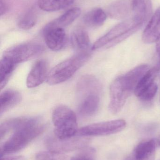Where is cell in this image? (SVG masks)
<instances>
[{"label": "cell", "mask_w": 160, "mask_h": 160, "mask_svg": "<svg viewBox=\"0 0 160 160\" xmlns=\"http://www.w3.org/2000/svg\"><path fill=\"white\" fill-rule=\"evenodd\" d=\"M1 160H25V158L23 156H18L1 158Z\"/></svg>", "instance_id": "obj_28"}, {"label": "cell", "mask_w": 160, "mask_h": 160, "mask_svg": "<svg viewBox=\"0 0 160 160\" xmlns=\"http://www.w3.org/2000/svg\"><path fill=\"white\" fill-rule=\"evenodd\" d=\"M37 21L36 14L34 10L31 9L21 17L18 22V26L23 30H30L35 26Z\"/></svg>", "instance_id": "obj_22"}, {"label": "cell", "mask_w": 160, "mask_h": 160, "mask_svg": "<svg viewBox=\"0 0 160 160\" xmlns=\"http://www.w3.org/2000/svg\"><path fill=\"white\" fill-rule=\"evenodd\" d=\"M155 155L145 158H135L132 156L130 160H155Z\"/></svg>", "instance_id": "obj_29"}, {"label": "cell", "mask_w": 160, "mask_h": 160, "mask_svg": "<svg viewBox=\"0 0 160 160\" xmlns=\"http://www.w3.org/2000/svg\"><path fill=\"white\" fill-rule=\"evenodd\" d=\"M107 15L101 8H96L87 12L83 18L84 22L89 27L101 26L106 21Z\"/></svg>", "instance_id": "obj_18"}, {"label": "cell", "mask_w": 160, "mask_h": 160, "mask_svg": "<svg viewBox=\"0 0 160 160\" xmlns=\"http://www.w3.org/2000/svg\"><path fill=\"white\" fill-rule=\"evenodd\" d=\"M21 100V95L16 90L8 89L2 92L0 96L1 115L18 105Z\"/></svg>", "instance_id": "obj_16"}, {"label": "cell", "mask_w": 160, "mask_h": 160, "mask_svg": "<svg viewBox=\"0 0 160 160\" xmlns=\"http://www.w3.org/2000/svg\"><path fill=\"white\" fill-rule=\"evenodd\" d=\"M132 93L123 83L120 77L114 80L110 87V112L114 114L119 113Z\"/></svg>", "instance_id": "obj_9"}, {"label": "cell", "mask_w": 160, "mask_h": 160, "mask_svg": "<svg viewBox=\"0 0 160 160\" xmlns=\"http://www.w3.org/2000/svg\"><path fill=\"white\" fill-rule=\"evenodd\" d=\"M44 40L48 48L58 51L64 48L67 41L66 33L64 28L49 23L43 30Z\"/></svg>", "instance_id": "obj_10"}, {"label": "cell", "mask_w": 160, "mask_h": 160, "mask_svg": "<svg viewBox=\"0 0 160 160\" xmlns=\"http://www.w3.org/2000/svg\"><path fill=\"white\" fill-rule=\"evenodd\" d=\"M132 17L144 24L152 17L151 0H132L131 3Z\"/></svg>", "instance_id": "obj_13"}, {"label": "cell", "mask_w": 160, "mask_h": 160, "mask_svg": "<svg viewBox=\"0 0 160 160\" xmlns=\"http://www.w3.org/2000/svg\"><path fill=\"white\" fill-rule=\"evenodd\" d=\"M70 160H96L95 149L86 147L80 149Z\"/></svg>", "instance_id": "obj_25"}, {"label": "cell", "mask_w": 160, "mask_h": 160, "mask_svg": "<svg viewBox=\"0 0 160 160\" xmlns=\"http://www.w3.org/2000/svg\"><path fill=\"white\" fill-rule=\"evenodd\" d=\"M44 51L42 45L35 42H28L13 46L5 51L2 58L17 65L28 61Z\"/></svg>", "instance_id": "obj_6"}, {"label": "cell", "mask_w": 160, "mask_h": 160, "mask_svg": "<svg viewBox=\"0 0 160 160\" xmlns=\"http://www.w3.org/2000/svg\"><path fill=\"white\" fill-rule=\"evenodd\" d=\"M35 160H70L64 153L54 151H41L35 156Z\"/></svg>", "instance_id": "obj_24"}, {"label": "cell", "mask_w": 160, "mask_h": 160, "mask_svg": "<svg viewBox=\"0 0 160 160\" xmlns=\"http://www.w3.org/2000/svg\"><path fill=\"white\" fill-rule=\"evenodd\" d=\"M156 50H157V53L160 62V39H159L157 42Z\"/></svg>", "instance_id": "obj_30"}, {"label": "cell", "mask_w": 160, "mask_h": 160, "mask_svg": "<svg viewBox=\"0 0 160 160\" xmlns=\"http://www.w3.org/2000/svg\"><path fill=\"white\" fill-rule=\"evenodd\" d=\"M45 144L49 150L64 153L80 150L87 147L89 140L83 137H74L67 139H60L55 135L49 136L45 140Z\"/></svg>", "instance_id": "obj_8"}, {"label": "cell", "mask_w": 160, "mask_h": 160, "mask_svg": "<svg viewBox=\"0 0 160 160\" xmlns=\"http://www.w3.org/2000/svg\"><path fill=\"white\" fill-rule=\"evenodd\" d=\"M157 144L159 146H160V135L159 136L157 140Z\"/></svg>", "instance_id": "obj_31"}, {"label": "cell", "mask_w": 160, "mask_h": 160, "mask_svg": "<svg viewBox=\"0 0 160 160\" xmlns=\"http://www.w3.org/2000/svg\"><path fill=\"white\" fill-rule=\"evenodd\" d=\"M150 68L147 65H140L120 77L126 86L134 92L140 81Z\"/></svg>", "instance_id": "obj_14"}, {"label": "cell", "mask_w": 160, "mask_h": 160, "mask_svg": "<svg viewBox=\"0 0 160 160\" xmlns=\"http://www.w3.org/2000/svg\"><path fill=\"white\" fill-rule=\"evenodd\" d=\"M77 91L80 115L90 117L95 114L99 108L102 92L99 80L92 75L82 76L77 83Z\"/></svg>", "instance_id": "obj_2"}, {"label": "cell", "mask_w": 160, "mask_h": 160, "mask_svg": "<svg viewBox=\"0 0 160 160\" xmlns=\"http://www.w3.org/2000/svg\"><path fill=\"white\" fill-rule=\"evenodd\" d=\"M46 127L38 117L16 118L5 121L0 126L1 140L9 132L12 134L1 146V157L24 149L44 131Z\"/></svg>", "instance_id": "obj_1"}, {"label": "cell", "mask_w": 160, "mask_h": 160, "mask_svg": "<svg viewBox=\"0 0 160 160\" xmlns=\"http://www.w3.org/2000/svg\"><path fill=\"white\" fill-rule=\"evenodd\" d=\"M126 126V123L123 119L99 122L81 128L77 134L81 137L106 136L122 131Z\"/></svg>", "instance_id": "obj_7"}, {"label": "cell", "mask_w": 160, "mask_h": 160, "mask_svg": "<svg viewBox=\"0 0 160 160\" xmlns=\"http://www.w3.org/2000/svg\"><path fill=\"white\" fill-rule=\"evenodd\" d=\"M90 56V52H79L59 63L49 72L47 83L54 85L67 81L86 63Z\"/></svg>", "instance_id": "obj_4"}, {"label": "cell", "mask_w": 160, "mask_h": 160, "mask_svg": "<svg viewBox=\"0 0 160 160\" xmlns=\"http://www.w3.org/2000/svg\"><path fill=\"white\" fill-rule=\"evenodd\" d=\"M48 74V64L47 61L45 60L37 61L27 76V87L34 88L40 85L45 80H47Z\"/></svg>", "instance_id": "obj_11"}, {"label": "cell", "mask_w": 160, "mask_h": 160, "mask_svg": "<svg viewBox=\"0 0 160 160\" xmlns=\"http://www.w3.org/2000/svg\"><path fill=\"white\" fill-rule=\"evenodd\" d=\"M8 5L5 0H0V12L1 16L4 15L8 10Z\"/></svg>", "instance_id": "obj_27"}, {"label": "cell", "mask_w": 160, "mask_h": 160, "mask_svg": "<svg viewBox=\"0 0 160 160\" xmlns=\"http://www.w3.org/2000/svg\"><path fill=\"white\" fill-rule=\"evenodd\" d=\"M81 13V10L80 8H73L51 22L55 26L64 28L72 23L80 16Z\"/></svg>", "instance_id": "obj_20"}, {"label": "cell", "mask_w": 160, "mask_h": 160, "mask_svg": "<svg viewBox=\"0 0 160 160\" xmlns=\"http://www.w3.org/2000/svg\"><path fill=\"white\" fill-rule=\"evenodd\" d=\"M16 65L4 58H2L0 62V80L1 88L3 89L7 83L11 74L15 70Z\"/></svg>", "instance_id": "obj_21"}, {"label": "cell", "mask_w": 160, "mask_h": 160, "mask_svg": "<svg viewBox=\"0 0 160 160\" xmlns=\"http://www.w3.org/2000/svg\"><path fill=\"white\" fill-rule=\"evenodd\" d=\"M144 23L133 17L118 23L98 39L92 46V50L111 48L126 39L140 30Z\"/></svg>", "instance_id": "obj_3"}, {"label": "cell", "mask_w": 160, "mask_h": 160, "mask_svg": "<svg viewBox=\"0 0 160 160\" xmlns=\"http://www.w3.org/2000/svg\"><path fill=\"white\" fill-rule=\"evenodd\" d=\"M75 0H38L39 7L47 12H54L72 5Z\"/></svg>", "instance_id": "obj_19"}, {"label": "cell", "mask_w": 160, "mask_h": 160, "mask_svg": "<svg viewBox=\"0 0 160 160\" xmlns=\"http://www.w3.org/2000/svg\"><path fill=\"white\" fill-rule=\"evenodd\" d=\"M160 70V67L150 68L146 73L136 87L134 92L136 97H139L142 93L151 87L156 83L155 79Z\"/></svg>", "instance_id": "obj_17"}, {"label": "cell", "mask_w": 160, "mask_h": 160, "mask_svg": "<svg viewBox=\"0 0 160 160\" xmlns=\"http://www.w3.org/2000/svg\"><path fill=\"white\" fill-rule=\"evenodd\" d=\"M160 39V7L149 19L143 32L142 40L147 44L157 42Z\"/></svg>", "instance_id": "obj_12"}, {"label": "cell", "mask_w": 160, "mask_h": 160, "mask_svg": "<svg viewBox=\"0 0 160 160\" xmlns=\"http://www.w3.org/2000/svg\"><path fill=\"white\" fill-rule=\"evenodd\" d=\"M157 90V85L155 83L151 87L149 88L143 93H142L138 98L142 101L145 102L150 101L156 96Z\"/></svg>", "instance_id": "obj_26"}, {"label": "cell", "mask_w": 160, "mask_h": 160, "mask_svg": "<svg viewBox=\"0 0 160 160\" xmlns=\"http://www.w3.org/2000/svg\"><path fill=\"white\" fill-rule=\"evenodd\" d=\"M52 121L54 135L59 139H69L78 133L77 117L68 106L61 105L55 107L52 113Z\"/></svg>", "instance_id": "obj_5"}, {"label": "cell", "mask_w": 160, "mask_h": 160, "mask_svg": "<svg viewBox=\"0 0 160 160\" xmlns=\"http://www.w3.org/2000/svg\"><path fill=\"white\" fill-rule=\"evenodd\" d=\"M128 6L125 1L116 3L110 7L109 14L113 18H120L126 16L128 13Z\"/></svg>", "instance_id": "obj_23"}, {"label": "cell", "mask_w": 160, "mask_h": 160, "mask_svg": "<svg viewBox=\"0 0 160 160\" xmlns=\"http://www.w3.org/2000/svg\"><path fill=\"white\" fill-rule=\"evenodd\" d=\"M71 43L77 53L90 52V40L87 31L82 27L73 30L71 35Z\"/></svg>", "instance_id": "obj_15"}]
</instances>
